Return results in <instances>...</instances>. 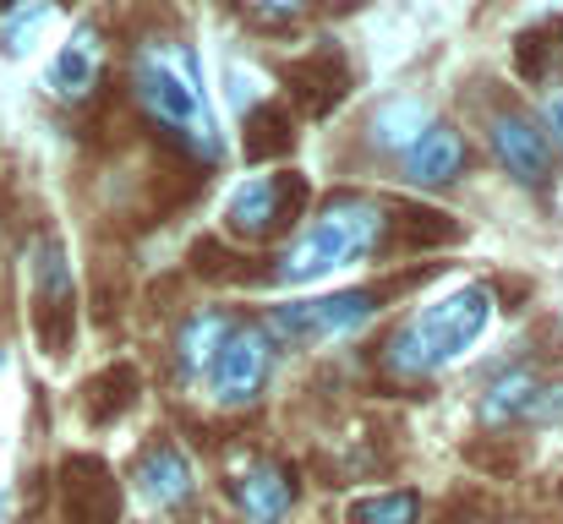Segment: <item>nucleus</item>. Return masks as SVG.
<instances>
[{"instance_id":"1","label":"nucleus","mask_w":563,"mask_h":524,"mask_svg":"<svg viewBox=\"0 0 563 524\" xmlns=\"http://www.w3.org/2000/svg\"><path fill=\"white\" fill-rule=\"evenodd\" d=\"M132 88H137V104L176 137L187 143L197 159H219L224 154V137H219V121L208 110V93H202V71H197V55L176 38H154L137 49L132 60Z\"/></svg>"},{"instance_id":"2","label":"nucleus","mask_w":563,"mask_h":524,"mask_svg":"<svg viewBox=\"0 0 563 524\" xmlns=\"http://www.w3.org/2000/svg\"><path fill=\"white\" fill-rule=\"evenodd\" d=\"M487 317H493V296H487L482 285H460V290H449L443 301L421 306L416 317H405V323L394 328V339H388V349H383L388 377L416 382V377L443 371L449 360H460L465 349L482 339Z\"/></svg>"},{"instance_id":"3","label":"nucleus","mask_w":563,"mask_h":524,"mask_svg":"<svg viewBox=\"0 0 563 524\" xmlns=\"http://www.w3.org/2000/svg\"><path fill=\"white\" fill-rule=\"evenodd\" d=\"M383 224H388V213L377 208L373 197H340V202H329V208L279 252L274 279L296 290V285H318V279H329V274H340V268H356L377 246Z\"/></svg>"},{"instance_id":"4","label":"nucleus","mask_w":563,"mask_h":524,"mask_svg":"<svg viewBox=\"0 0 563 524\" xmlns=\"http://www.w3.org/2000/svg\"><path fill=\"white\" fill-rule=\"evenodd\" d=\"M377 312L373 290H340V296H312V301H285L268 312L263 334L274 345H323V339H345L351 328H362Z\"/></svg>"},{"instance_id":"5","label":"nucleus","mask_w":563,"mask_h":524,"mask_svg":"<svg viewBox=\"0 0 563 524\" xmlns=\"http://www.w3.org/2000/svg\"><path fill=\"white\" fill-rule=\"evenodd\" d=\"M274 339L257 328V323H235L230 334H224V345L213 355V366H208V393H213V404H224V410H241V404H252L263 388H268V377H274Z\"/></svg>"},{"instance_id":"6","label":"nucleus","mask_w":563,"mask_h":524,"mask_svg":"<svg viewBox=\"0 0 563 524\" xmlns=\"http://www.w3.org/2000/svg\"><path fill=\"white\" fill-rule=\"evenodd\" d=\"M99 71H104L99 27H77V33L55 49V60H49V71H44V88H49L60 104H82V99L99 88Z\"/></svg>"},{"instance_id":"7","label":"nucleus","mask_w":563,"mask_h":524,"mask_svg":"<svg viewBox=\"0 0 563 524\" xmlns=\"http://www.w3.org/2000/svg\"><path fill=\"white\" fill-rule=\"evenodd\" d=\"M132 481H137V498H143L148 509H159V514H170V509L191 503V492H197L191 459L176 448V443H154V448L137 459Z\"/></svg>"},{"instance_id":"8","label":"nucleus","mask_w":563,"mask_h":524,"mask_svg":"<svg viewBox=\"0 0 563 524\" xmlns=\"http://www.w3.org/2000/svg\"><path fill=\"white\" fill-rule=\"evenodd\" d=\"M487 137H493V159L515 175V180H542L548 165H553L548 132H542L537 121H526V115H498Z\"/></svg>"},{"instance_id":"9","label":"nucleus","mask_w":563,"mask_h":524,"mask_svg":"<svg viewBox=\"0 0 563 524\" xmlns=\"http://www.w3.org/2000/svg\"><path fill=\"white\" fill-rule=\"evenodd\" d=\"M460 170H465V143L454 126H438V121L399 154V175L410 186H449Z\"/></svg>"},{"instance_id":"10","label":"nucleus","mask_w":563,"mask_h":524,"mask_svg":"<svg viewBox=\"0 0 563 524\" xmlns=\"http://www.w3.org/2000/svg\"><path fill=\"white\" fill-rule=\"evenodd\" d=\"M230 492H235V509H241V520L246 524H279L290 514V498H296V487H290V476L279 470V465H246L235 481H230Z\"/></svg>"},{"instance_id":"11","label":"nucleus","mask_w":563,"mask_h":524,"mask_svg":"<svg viewBox=\"0 0 563 524\" xmlns=\"http://www.w3.org/2000/svg\"><path fill=\"white\" fill-rule=\"evenodd\" d=\"M279 208H285V180L279 175H252L224 202V224L235 235H268L279 224Z\"/></svg>"},{"instance_id":"12","label":"nucleus","mask_w":563,"mask_h":524,"mask_svg":"<svg viewBox=\"0 0 563 524\" xmlns=\"http://www.w3.org/2000/svg\"><path fill=\"white\" fill-rule=\"evenodd\" d=\"M235 328V317H224V312H197L181 323V334H176V360H181V371L187 377H202L208 366H213V355L224 345V334Z\"/></svg>"},{"instance_id":"13","label":"nucleus","mask_w":563,"mask_h":524,"mask_svg":"<svg viewBox=\"0 0 563 524\" xmlns=\"http://www.w3.org/2000/svg\"><path fill=\"white\" fill-rule=\"evenodd\" d=\"M427 126H432V110H427L421 99H388L373 115V143L388 148V154H405Z\"/></svg>"},{"instance_id":"14","label":"nucleus","mask_w":563,"mask_h":524,"mask_svg":"<svg viewBox=\"0 0 563 524\" xmlns=\"http://www.w3.org/2000/svg\"><path fill=\"white\" fill-rule=\"evenodd\" d=\"M33 285H38V296L49 306H60L71 296V263H66V252H60L55 235H38L33 241Z\"/></svg>"},{"instance_id":"15","label":"nucleus","mask_w":563,"mask_h":524,"mask_svg":"<svg viewBox=\"0 0 563 524\" xmlns=\"http://www.w3.org/2000/svg\"><path fill=\"white\" fill-rule=\"evenodd\" d=\"M49 16H55L49 0H16V5L0 16V49H5V55H27Z\"/></svg>"},{"instance_id":"16","label":"nucleus","mask_w":563,"mask_h":524,"mask_svg":"<svg viewBox=\"0 0 563 524\" xmlns=\"http://www.w3.org/2000/svg\"><path fill=\"white\" fill-rule=\"evenodd\" d=\"M531 393H537V377H531V371H509L504 382H493V393H487V404H482L487 426L520 421V415H526V404H531Z\"/></svg>"},{"instance_id":"17","label":"nucleus","mask_w":563,"mask_h":524,"mask_svg":"<svg viewBox=\"0 0 563 524\" xmlns=\"http://www.w3.org/2000/svg\"><path fill=\"white\" fill-rule=\"evenodd\" d=\"M421 520V503L416 492H377L356 509V524H416Z\"/></svg>"},{"instance_id":"18","label":"nucleus","mask_w":563,"mask_h":524,"mask_svg":"<svg viewBox=\"0 0 563 524\" xmlns=\"http://www.w3.org/2000/svg\"><path fill=\"white\" fill-rule=\"evenodd\" d=\"M224 82H230V104H235L241 115H252V110L268 99V77H263L257 66H241V60H230V66H224Z\"/></svg>"},{"instance_id":"19","label":"nucleus","mask_w":563,"mask_h":524,"mask_svg":"<svg viewBox=\"0 0 563 524\" xmlns=\"http://www.w3.org/2000/svg\"><path fill=\"white\" fill-rule=\"evenodd\" d=\"M246 11H257V16L279 22V16H301V11H307V0H246Z\"/></svg>"},{"instance_id":"20","label":"nucleus","mask_w":563,"mask_h":524,"mask_svg":"<svg viewBox=\"0 0 563 524\" xmlns=\"http://www.w3.org/2000/svg\"><path fill=\"white\" fill-rule=\"evenodd\" d=\"M542 115H548V143L563 154V88L548 93V110H542Z\"/></svg>"}]
</instances>
